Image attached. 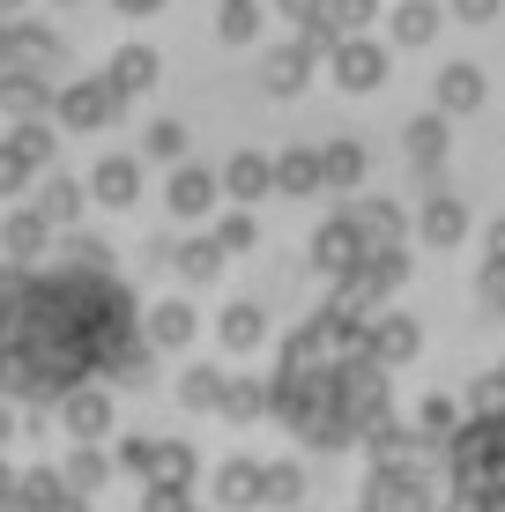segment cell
<instances>
[{"mask_svg": "<svg viewBox=\"0 0 505 512\" xmlns=\"http://www.w3.org/2000/svg\"><path fill=\"white\" fill-rule=\"evenodd\" d=\"M134 364V297L97 268L0 275V386L75 394Z\"/></svg>", "mask_w": 505, "mask_h": 512, "instance_id": "obj_1", "label": "cell"}]
</instances>
